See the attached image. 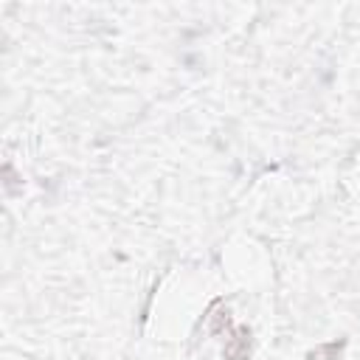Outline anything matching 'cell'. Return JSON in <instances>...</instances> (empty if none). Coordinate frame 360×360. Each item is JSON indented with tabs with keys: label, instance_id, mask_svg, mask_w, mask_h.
<instances>
[{
	"label": "cell",
	"instance_id": "6da1fadb",
	"mask_svg": "<svg viewBox=\"0 0 360 360\" xmlns=\"http://www.w3.org/2000/svg\"><path fill=\"white\" fill-rule=\"evenodd\" d=\"M222 354H225V360H248V354H250V329L239 326L233 332V338L225 343Z\"/></svg>",
	"mask_w": 360,
	"mask_h": 360
},
{
	"label": "cell",
	"instance_id": "7a4b0ae2",
	"mask_svg": "<svg viewBox=\"0 0 360 360\" xmlns=\"http://www.w3.org/2000/svg\"><path fill=\"white\" fill-rule=\"evenodd\" d=\"M340 352H343V340L338 343H323V346H318V349H312L309 352V360H340Z\"/></svg>",
	"mask_w": 360,
	"mask_h": 360
},
{
	"label": "cell",
	"instance_id": "3957f363",
	"mask_svg": "<svg viewBox=\"0 0 360 360\" xmlns=\"http://www.w3.org/2000/svg\"><path fill=\"white\" fill-rule=\"evenodd\" d=\"M228 326H231V315H228V309H214V315H211V321H208V329H211L214 335H222Z\"/></svg>",
	"mask_w": 360,
	"mask_h": 360
}]
</instances>
